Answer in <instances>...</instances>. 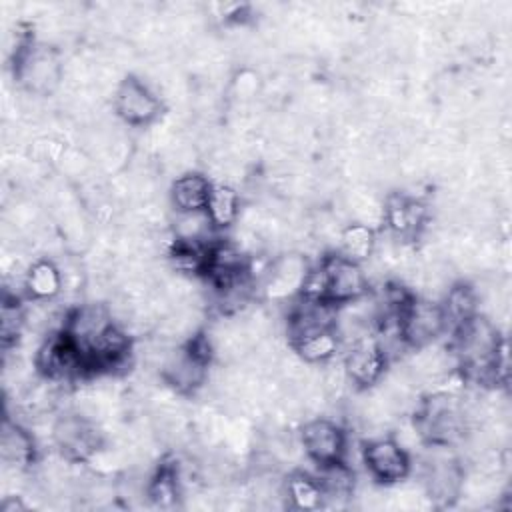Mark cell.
Segmentation results:
<instances>
[{"instance_id": "6da1fadb", "label": "cell", "mask_w": 512, "mask_h": 512, "mask_svg": "<svg viewBox=\"0 0 512 512\" xmlns=\"http://www.w3.org/2000/svg\"><path fill=\"white\" fill-rule=\"evenodd\" d=\"M16 78L28 92L50 94L62 80V66L58 54L48 46L28 42L16 54Z\"/></svg>"}, {"instance_id": "7a4b0ae2", "label": "cell", "mask_w": 512, "mask_h": 512, "mask_svg": "<svg viewBox=\"0 0 512 512\" xmlns=\"http://www.w3.org/2000/svg\"><path fill=\"white\" fill-rule=\"evenodd\" d=\"M398 326L406 346L422 348L430 346L446 330V320L440 304L410 298L400 310Z\"/></svg>"}, {"instance_id": "3957f363", "label": "cell", "mask_w": 512, "mask_h": 512, "mask_svg": "<svg viewBox=\"0 0 512 512\" xmlns=\"http://www.w3.org/2000/svg\"><path fill=\"white\" fill-rule=\"evenodd\" d=\"M114 110L130 126H146L160 116L162 102L140 78H124L114 92Z\"/></svg>"}, {"instance_id": "277c9868", "label": "cell", "mask_w": 512, "mask_h": 512, "mask_svg": "<svg viewBox=\"0 0 512 512\" xmlns=\"http://www.w3.org/2000/svg\"><path fill=\"white\" fill-rule=\"evenodd\" d=\"M362 462L368 474L384 484L400 482L410 472V458L404 446L392 438L370 440L362 448Z\"/></svg>"}, {"instance_id": "5b68a950", "label": "cell", "mask_w": 512, "mask_h": 512, "mask_svg": "<svg viewBox=\"0 0 512 512\" xmlns=\"http://www.w3.org/2000/svg\"><path fill=\"white\" fill-rule=\"evenodd\" d=\"M326 272V300L332 304H346L366 296L368 276L358 262L344 256H328L324 262Z\"/></svg>"}, {"instance_id": "8992f818", "label": "cell", "mask_w": 512, "mask_h": 512, "mask_svg": "<svg viewBox=\"0 0 512 512\" xmlns=\"http://www.w3.org/2000/svg\"><path fill=\"white\" fill-rule=\"evenodd\" d=\"M52 438L68 460H86L100 448V436L82 414H64L52 426Z\"/></svg>"}, {"instance_id": "52a82bcc", "label": "cell", "mask_w": 512, "mask_h": 512, "mask_svg": "<svg viewBox=\"0 0 512 512\" xmlns=\"http://www.w3.org/2000/svg\"><path fill=\"white\" fill-rule=\"evenodd\" d=\"M300 440L308 458H312L318 466L344 460L346 434L336 422L328 418H314L306 422Z\"/></svg>"}, {"instance_id": "ba28073f", "label": "cell", "mask_w": 512, "mask_h": 512, "mask_svg": "<svg viewBox=\"0 0 512 512\" xmlns=\"http://www.w3.org/2000/svg\"><path fill=\"white\" fill-rule=\"evenodd\" d=\"M342 364L348 382L354 384L358 390H364L374 386L382 378L386 368V354L376 338L364 336L352 342V348L348 350Z\"/></svg>"}, {"instance_id": "9c48e42d", "label": "cell", "mask_w": 512, "mask_h": 512, "mask_svg": "<svg viewBox=\"0 0 512 512\" xmlns=\"http://www.w3.org/2000/svg\"><path fill=\"white\" fill-rule=\"evenodd\" d=\"M308 274L304 256L286 254L270 264L264 276V294L270 300H286L302 290Z\"/></svg>"}, {"instance_id": "30bf717a", "label": "cell", "mask_w": 512, "mask_h": 512, "mask_svg": "<svg viewBox=\"0 0 512 512\" xmlns=\"http://www.w3.org/2000/svg\"><path fill=\"white\" fill-rule=\"evenodd\" d=\"M382 218L390 232L400 236H414L422 230L426 222V208L422 202L408 198L404 194H394L386 200L382 208Z\"/></svg>"}, {"instance_id": "8fae6325", "label": "cell", "mask_w": 512, "mask_h": 512, "mask_svg": "<svg viewBox=\"0 0 512 512\" xmlns=\"http://www.w3.org/2000/svg\"><path fill=\"white\" fill-rule=\"evenodd\" d=\"M464 488V474L454 460H436L426 472V490L438 504H450Z\"/></svg>"}, {"instance_id": "7c38bea8", "label": "cell", "mask_w": 512, "mask_h": 512, "mask_svg": "<svg viewBox=\"0 0 512 512\" xmlns=\"http://www.w3.org/2000/svg\"><path fill=\"white\" fill-rule=\"evenodd\" d=\"M212 182L200 172H186L172 182L170 200L176 212L204 210Z\"/></svg>"}, {"instance_id": "4fadbf2b", "label": "cell", "mask_w": 512, "mask_h": 512, "mask_svg": "<svg viewBox=\"0 0 512 512\" xmlns=\"http://www.w3.org/2000/svg\"><path fill=\"white\" fill-rule=\"evenodd\" d=\"M24 288L32 300H54L64 288V276L60 266L48 258L36 260L24 276Z\"/></svg>"}, {"instance_id": "5bb4252c", "label": "cell", "mask_w": 512, "mask_h": 512, "mask_svg": "<svg viewBox=\"0 0 512 512\" xmlns=\"http://www.w3.org/2000/svg\"><path fill=\"white\" fill-rule=\"evenodd\" d=\"M0 452H2V460L6 464H12L16 468H24L30 462H34V456H36L34 438L18 422H12L10 418H4L2 436H0Z\"/></svg>"}, {"instance_id": "9a60e30c", "label": "cell", "mask_w": 512, "mask_h": 512, "mask_svg": "<svg viewBox=\"0 0 512 512\" xmlns=\"http://www.w3.org/2000/svg\"><path fill=\"white\" fill-rule=\"evenodd\" d=\"M478 302V294L472 286L462 282L450 284L448 290L444 292V304H440L446 328L450 326L452 330H458L462 324L474 318L478 314Z\"/></svg>"}, {"instance_id": "2e32d148", "label": "cell", "mask_w": 512, "mask_h": 512, "mask_svg": "<svg viewBox=\"0 0 512 512\" xmlns=\"http://www.w3.org/2000/svg\"><path fill=\"white\" fill-rule=\"evenodd\" d=\"M204 210L216 228H228L240 216V196L226 182L212 184Z\"/></svg>"}, {"instance_id": "e0dca14e", "label": "cell", "mask_w": 512, "mask_h": 512, "mask_svg": "<svg viewBox=\"0 0 512 512\" xmlns=\"http://www.w3.org/2000/svg\"><path fill=\"white\" fill-rule=\"evenodd\" d=\"M338 344H340V338L336 330L328 328L292 342V348L306 364H326L328 360L334 358Z\"/></svg>"}, {"instance_id": "ac0fdd59", "label": "cell", "mask_w": 512, "mask_h": 512, "mask_svg": "<svg viewBox=\"0 0 512 512\" xmlns=\"http://www.w3.org/2000/svg\"><path fill=\"white\" fill-rule=\"evenodd\" d=\"M340 248L342 256L352 262L368 260L376 250V234L368 224L352 222L340 230Z\"/></svg>"}, {"instance_id": "d6986e66", "label": "cell", "mask_w": 512, "mask_h": 512, "mask_svg": "<svg viewBox=\"0 0 512 512\" xmlns=\"http://www.w3.org/2000/svg\"><path fill=\"white\" fill-rule=\"evenodd\" d=\"M286 496L298 510H316L324 506V492L316 478L296 472L286 482Z\"/></svg>"}, {"instance_id": "ffe728a7", "label": "cell", "mask_w": 512, "mask_h": 512, "mask_svg": "<svg viewBox=\"0 0 512 512\" xmlns=\"http://www.w3.org/2000/svg\"><path fill=\"white\" fill-rule=\"evenodd\" d=\"M214 224L210 222L206 210H196V212H176L174 220V234L178 242H196V244H206V236Z\"/></svg>"}, {"instance_id": "44dd1931", "label": "cell", "mask_w": 512, "mask_h": 512, "mask_svg": "<svg viewBox=\"0 0 512 512\" xmlns=\"http://www.w3.org/2000/svg\"><path fill=\"white\" fill-rule=\"evenodd\" d=\"M24 322V310L20 308L18 300H4L2 312H0V330H2V344L4 348L16 346L18 336L22 334Z\"/></svg>"}, {"instance_id": "7402d4cb", "label": "cell", "mask_w": 512, "mask_h": 512, "mask_svg": "<svg viewBox=\"0 0 512 512\" xmlns=\"http://www.w3.org/2000/svg\"><path fill=\"white\" fill-rule=\"evenodd\" d=\"M24 510V504L20 502V498H16V496H6V500H4V504H2V510L4 512H12V510Z\"/></svg>"}]
</instances>
